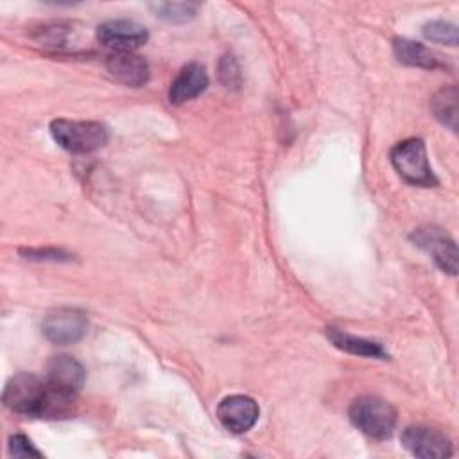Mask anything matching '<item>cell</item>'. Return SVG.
<instances>
[{
  "label": "cell",
  "instance_id": "6da1fadb",
  "mask_svg": "<svg viewBox=\"0 0 459 459\" xmlns=\"http://www.w3.org/2000/svg\"><path fill=\"white\" fill-rule=\"evenodd\" d=\"M2 400L18 414L61 420L75 412L77 394L52 385L47 378L18 373L7 380Z\"/></svg>",
  "mask_w": 459,
  "mask_h": 459
},
{
  "label": "cell",
  "instance_id": "7a4b0ae2",
  "mask_svg": "<svg viewBox=\"0 0 459 459\" xmlns=\"http://www.w3.org/2000/svg\"><path fill=\"white\" fill-rule=\"evenodd\" d=\"M50 134L59 147L74 154L93 152L108 142V129L93 120L56 118L50 122Z\"/></svg>",
  "mask_w": 459,
  "mask_h": 459
},
{
  "label": "cell",
  "instance_id": "3957f363",
  "mask_svg": "<svg viewBox=\"0 0 459 459\" xmlns=\"http://www.w3.org/2000/svg\"><path fill=\"white\" fill-rule=\"evenodd\" d=\"M351 423L373 439H385L396 425L394 407L378 396H360L350 407Z\"/></svg>",
  "mask_w": 459,
  "mask_h": 459
},
{
  "label": "cell",
  "instance_id": "277c9868",
  "mask_svg": "<svg viewBox=\"0 0 459 459\" xmlns=\"http://www.w3.org/2000/svg\"><path fill=\"white\" fill-rule=\"evenodd\" d=\"M391 163L394 170L411 185L434 186L437 179L429 165L425 143L420 138H409L391 149Z\"/></svg>",
  "mask_w": 459,
  "mask_h": 459
},
{
  "label": "cell",
  "instance_id": "5b68a950",
  "mask_svg": "<svg viewBox=\"0 0 459 459\" xmlns=\"http://www.w3.org/2000/svg\"><path fill=\"white\" fill-rule=\"evenodd\" d=\"M43 335L54 344H74L88 332V317L79 308L61 307L50 310L41 323Z\"/></svg>",
  "mask_w": 459,
  "mask_h": 459
},
{
  "label": "cell",
  "instance_id": "8992f818",
  "mask_svg": "<svg viewBox=\"0 0 459 459\" xmlns=\"http://www.w3.org/2000/svg\"><path fill=\"white\" fill-rule=\"evenodd\" d=\"M411 238L434 260L441 271L452 276L457 273V246L443 228L423 226L414 230Z\"/></svg>",
  "mask_w": 459,
  "mask_h": 459
},
{
  "label": "cell",
  "instance_id": "52a82bcc",
  "mask_svg": "<svg viewBox=\"0 0 459 459\" xmlns=\"http://www.w3.org/2000/svg\"><path fill=\"white\" fill-rule=\"evenodd\" d=\"M149 38V32L143 25L134 20L117 18L108 20L97 27V39L104 47L115 48V52H133L142 47Z\"/></svg>",
  "mask_w": 459,
  "mask_h": 459
},
{
  "label": "cell",
  "instance_id": "ba28073f",
  "mask_svg": "<svg viewBox=\"0 0 459 459\" xmlns=\"http://www.w3.org/2000/svg\"><path fill=\"white\" fill-rule=\"evenodd\" d=\"M258 403L247 394H230L217 405V418L233 434L247 432L258 421Z\"/></svg>",
  "mask_w": 459,
  "mask_h": 459
},
{
  "label": "cell",
  "instance_id": "9c48e42d",
  "mask_svg": "<svg viewBox=\"0 0 459 459\" xmlns=\"http://www.w3.org/2000/svg\"><path fill=\"white\" fill-rule=\"evenodd\" d=\"M402 445L412 455L423 459H441L452 455L450 439L443 432L423 425L407 427L402 432Z\"/></svg>",
  "mask_w": 459,
  "mask_h": 459
},
{
  "label": "cell",
  "instance_id": "30bf717a",
  "mask_svg": "<svg viewBox=\"0 0 459 459\" xmlns=\"http://www.w3.org/2000/svg\"><path fill=\"white\" fill-rule=\"evenodd\" d=\"M106 68L111 77L131 88H140L149 81V65L134 52L109 54L106 59Z\"/></svg>",
  "mask_w": 459,
  "mask_h": 459
},
{
  "label": "cell",
  "instance_id": "8fae6325",
  "mask_svg": "<svg viewBox=\"0 0 459 459\" xmlns=\"http://www.w3.org/2000/svg\"><path fill=\"white\" fill-rule=\"evenodd\" d=\"M208 88V74L203 65L188 63L185 65L169 88L170 104H185L199 97Z\"/></svg>",
  "mask_w": 459,
  "mask_h": 459
},
{
  "label": "cell",
  "instance_id": "7c38bea8",
  "mask_svg": "<svg viewBox=\"0 0 459 459\" xmlns=\"http://www.w3.org/2000/svg\"><path fill=\"white\" fill-rule=\"evenodd\" d=\"M84 378V368L70 355H56L47 362V380L59 389L77 394Z\"/></svg>",
  "mask_w": 459,
  "mask_h": 459
},
{
  "label": "cell",
  "instance_id": "4fadbf2b",
  "mask_svg": "<svg viewBox=\"0 0 459 459\" xmlns=\"http://www.w3.org/2000/svg\"><path fill=\"white\" fill-rule=\"evenodd\" d=\"M393 52L396 59L407 66H416L425 70L445 68V61L441 59V56L420 41H412L407 38H394Z\"/></svg>",
  "mask_w": 459,
  "mask_h": 459
},
{
  "label": "cell",
  "instance_id": "5bb4252c",
  "mask_svg": "<svg viewBox=\"0 0 459 459\" xmlns=\"http://www.w3.org/2000/svg\"><path fill=\"white\" fill-rule=\"evenodd\" d=\"M326 335L330 339V342L351 355H360V357H369V359H387L389 355L385 353L384 346L377 341H369L364 337H357L351 333H346L339 328H328Z\"/></svg>",
  "mask_w": 459,
  "mask_h": 459
},
{
  "label": "cell",
  "instance_id": "9a60e30c",
  "mask_svg": "<svg viewBox=\"0 0 459 459\" xmlns=\"http://www.w3.org/2000/svg\"><path fill=\"white\" fill-rule=\"evenodd\" d=\"M434 117L452 131L457 127V90L455 86H443L430 100Z\"/></svg>",
  "mask_w": 459,
  "mask_h": 459
},
{
  "label": "cell",
  "instance_id": "2e32d148",
  "mask_svg": "<svg viewBox=\"0 0 459 459\" xmlns=\"http://www.w3.org/2000/svg\"><path fill=\"white\" fill-rule=\"evenodd\" d=\"M152 13L169 23H186L197 16L199 4L195 2H154Z\"/></svg>",
  "mask_w": 459,
  "mask_h": 459
},
{
  "label": "cell",
  "instance_id": "e0dca14e",
  "mask_svg": "<svg viewBox=\"0 0 459 459\" xmlns=\"http://www.w3.org/2000/svg\"><path fill=\"white\" fill-rule=\"evenodd\" d=\"M423 36L434 43L457 45V27L445 20H432L423 25Z\"/></svg>",
  "mask_w": 459,
  "mask_h": 459
},
{
  "label": "cell",
  "instance_id": "ac0fdd59",
  "mask_svg": "<svg viewBox=\"0 0 459 459\" xmlns=\"http://www.w3.org/2000/svg\"><path fill=\"white\" fill-rule=\"evenodd\" d=\"M219 79L228 90H237L240 86L242 75H240V68H238L233 56H224L221 59V63H219Z\"/></svg>",
  "mask_w": 459,
  "mask_h": 459
},
{
  "label": "cell",
  "instance_id": "d6986e66",
  "mask_svg": "<svg viewBox=\"0 0 459 459\" xmlns=\"http://www.w3.org/2000/svg\"><path fill=\"white\" fill-rule=\"evenodd\" d=\"M9 454L13 457H41V452L23 434H14L9 439Z\"/></svg>",
  "mask_w": 459,
  "mask_h": 459
},
{
  "label": "cell",
  "instance_id": "ffe728a7",
  "mask_svg": "<svg viewBox=\"0 0 459 459\" xmlns=\"http://www.w3.org/2000/svg\"><path fill=\"white\" fill-rule=\"evenodd\" d=\"M27 260H50V262H63L70 260V253L65 249H56V247H38V249H20Z\"/></svg>",
  "mask_w": 459,
  "mask_h": 459
}]
</instances>
